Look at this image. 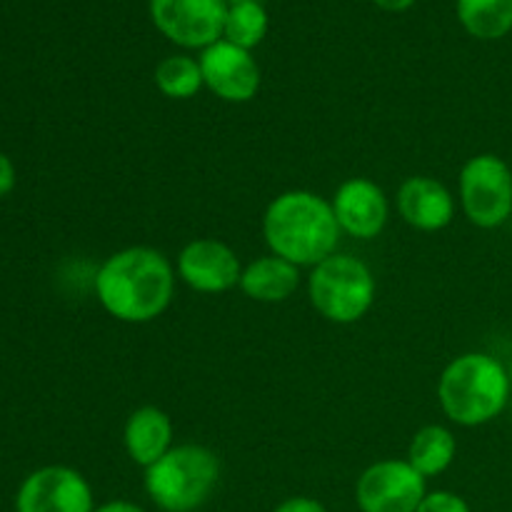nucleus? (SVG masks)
Returning a JSON list of instances; mask_svg holds the SVG:
<instances>
[{"mask_svg":"<svg viewBox=\"0 0 512 512\" xmlns=\"http://www.w3.org/2000/svg\"><path fill=\"white\" fill-rule=\"evenodd\" d=\"M95 295L108 315L120 323H150L175 298V268L165 253L133 245L105 258L95 275Z\"/></svg>","mask_w":512,"mask_h":512,"instance_id":"nucleus-1","label":"nucleus"},{"mask_svg":"<svg viewBox=\"0 0 512 512\" xmlns=\"http://www.w3.org/2000/svg\"><path fill=\"white\" fill-rule=\"evenodd\" d=\"M263 238L278 258L298 268H315L338 250L340 225L323 195L285 190L265 208Z\"/></svg>","mask_w":512,"mask_h":512,"instance_id":"nucleus-2","label":"nucleus"},{"mask_svg":"<svg viewBox=\"0 0 512 512\" xmlns=\"http://www.w3.org/2000/svg\"><path fill=\"white\" fill-rule=\"evenodd\" d=\"M508 368L488 353H463L445 365L438 380V403L460 428L488 425L510 403Z\"/></svg>","mask_w":512,"mask_h":512,"instance_id":"nucleus-3","label":"nucleus"},{"mask_svg":"<svg viewBox=\"0 0 512 512\" xmlns=\"http://www.w3.org/2000/svg\"><path fill=\"white\" fill-rule=\"evenodd\" d=\"M220 483V458L198 443L173 445L158 463L145 468V493L163 512L203 508Z\"/></svg>","mask_w":512,"mask_h":512,"instance_id":"nucleus-4","label":"nucleus"},{"mask_svg":"<svg viewBox=\"0 0 512 512\" xmlns=\"http://www.w3.org/2000/svg\"><path fill=\"white\" fill-rule=\"evenodd\" d=\"M375 293L373 270L355 255H330L308 275L310 305L330 323H358L373 308Z\"/></svg>","mask_w":512,"mask_h":512,"instance_id":"nucleus-5","label":"nucleus"},{"mask_svg":"<svg viewBox=\"0 0 512 512\" xmlns=\"http://www.w3.org/2000/svg\"><path fill=\"white\" fill-rule=\"evenodd\" d=\"M458 193L460 208L475 228H500L512 215V168L495 153L473 155L460 168Z\"/></svg>","mask_w":512,"mask_h":512,"instance_id":"nucleus-6","label":"nucleus"},{"mask_svg":"<svg viewBox=\"0 0 512 512\" xmlns=\"http://www.w3.org/2000/svg\"><path fill=\"white\" fill-rule=\"evenodd\" d=\"M425 483L408 460H378L360 473L355 503L360 512H415L428 495Z\"/></svg>","mask_w":512,"mask_h":512,"instance_id":"nucleus-7","label":"nucleus"},{"mask_svg":"<svg viewBox=\"0 0 512 512\" xmlns=\"http://www.w3.org/2000/svg\"><path fill=\"white\" fill-rule=\"evenodd\" d=\"M155 28L180 48H210L223 40L228 0H150Z\"/></svg>","mask_w":512,"mask_h":512,"instance_id":"nucleus-8","label":"nucleus"},{"mask_svg":"<svg viewBox=\"0 0 512 512\" xmlns=\"http://www.w3.org/2000/svg\"><path fill=\"white\" fill-rule=\"evenodd\" d=\"M93 488L68 465L33 470L15 493V512H93Z\"/></svg>","mask_w":512,"mask_h":512,"instance_id":"nucleus-9","label":"nucleus"},{"mask_svg":"<svg viewBox=\"0 0 512 512\" xmlns=\"http://www.w3.org/2000/svg\"><path fill=\"white\" fill-rule=\"evenodd\" d=\"M175 273L195 293L218 295L238 288L243 263L238 253L223 240L195 238L180 250Z\"/></svg>","mask_w":512,"mask_h":512,"instance_id":"nucleus-10","label":"nucleus"},{"mask_svg":"<svg viewBox=\"0 0 512 512\" xmlns=\"http://www.w3.org/2000/svg\"><path fill=\"white\" fill-rule=\"evenodd\" d=\"M205 88L225 103H248L260 90V68L250 50L218 40L198 58Z\"/></svg>","mask_w":512,"mask_h":512,"instance_id":"nucleus-11","label":"nucleus"},{"mask_svg":"<svg viewBox=\"0 0 512 512\" xmlns=\"http://www.w3.org/2000/svg\"><path fill=\"white\" fill-rule=\"evenodd\" d=\"M333 213L340 233L350 238L373 240L385 230L390 218V203L385 190L370 178H350L335 190Z\"/></svg>","mask_w":512,"mask_h":512,"instance_id":"nucleus-12","label":"nucleus"},{"mask_svg":"<svg viewBox=\"0 0 512 512\" xmlns=\"http://www.w3.org/2000/svg\"><path fill=\"white\" fill-rule=\"evenodd\" d=\"M398 213L410 228L423 233H438L455 218V198L440 180L428 175H413L398 188Z\"/></svg>","mask_w":512,"mask_h":512,"instance_id":"nucleus-13","label":"nucleus"},{"mask_svg":"<svg viewBox=\"0 0 512 512\" xmlns=\"http://www.w3.org/2000/svg\"><path fill=\"white\" fill-rule=\"evenodd\" d=\"M123 445L128 458L140 468H150L173 448V420L155 405L133 410L125 420Z\"/></svg>","mask_w":512,"mask_h":512,"instance_id":"nucleus-14","label":"nucleus"},{"mask_svg":"<svg viewBox=\"0 0 512 512\" xmlns=\"http://www.w3.org/2000/svg\"><path fill=\"white\" fill-rule=\"evenodd\" d=\"M238 288L255 303H285L300 288V268L273 253L263 255L245 265Z\"/></svg>","mask_w":512,"mask_h":512,"instance_id":"nucleus-15","label":"nucleus"},{"mask_svg":"<svg viewBox=\"0 0 512 512\" xmlns=\"http://www.w3.org/2000/svg\"><path fill=\"white\" fill-rule=\"evenodd\" d=\"M455 455H458V440H455L453 430H448L445 425H425L410 440L405 460L428 480L443 475L453 465Z\"/></svg>","mask_w":512,"mask_h":512,"instance_id":"nucleus-16","label":"nucleus"},{"mask_svg":"<svg viewBox=\"0 0 512 512\" xmlns=\"http://www.w3.org/2000/svg\"><path fill=\"white\" fill-rule=\"evenodd\" d=\"M458 20L478 40L505 38L512 30V0H458Z\"/></svg>","mask_w":512,"mask_h":512,"instance_id":"nucleus-17","label":"nucleus"},{"mask_svg":"<svg viewBox=\"0 0 512 512\" xmlns=\"http://www.w3.org/2000/svg\"><path fill=\"white\" fill-rule=\"evenodd\" d=\"M155 85L165 98L188 100L203 88V70L190 55H168L155 68Z\"/></svg>","mask_w":512,"mask_h":512,"instance_id":"nucleus-18","label":"nucleus"},{"mask_svg":"<svg viewBox=\"0 0 512 512\" xmlns=\"http://www.w3.org/2000/svg\"><path fill=\"white\" fill-rule=\"evenodd\" d=\"M265 33H268V13H265L263 3L228 5L223 40L238 45V48L250 50L263 43Z\"/></svg>","mask_w":512,"mask_h":512,"instance_id":"nucleus-19","label":"nucleus"},{"mask_svg":"<svg viewBox=\"0 0 512 512\" xmlns=\"http://www.w3.org/2000/svg\"><path fill=\"white\" fill-rule=\"evenodd\" d=\"M415 512H473L468 505V500L460 498L458 493H450V490H435L428 493L420 503V508Z\"/></svg>","mask_w":512,"mask_h":512,"instance_id":"nucleus-20","label":"nucleus"},{"mask_svg":"<svg viewBox=\"0 0 512 512\" xmlns=\"http://www.w3.org/2000/svg\"><path fill=\"white\" fill-rule=\"evenodd\" d=\"M273 512H328V508L308 495H295V498H285L283 503L275 505Z\"/></svg>","mask_w":512,"mask_h":512,"instance_id":"nucleus-21","label":"nucleus"},{"mask_svg":"<svg viewBox=\"0 0 512 512\" xmlns=\"http://www.w3.org/2000/svg\"><path fill=\"white\" fill-rule=\"evenodd\" d=\"M13 188H15V165L13 160L0 150V198H5Z\"/></svg>","mask_w":512,"mask_h":512,"instance_id":"nucleus-22","label":"nucleus"},{"mask_svg":"<svg viewBox=\"0 0 512 512\" xmlns=\"http://www.w3.org/2000/svg\"><path fill=\"white\" fill-rule=\"evenodd\" d=\"M93 512H145V508H140L133 500H108V503L95 505Z\"/></svg>","mask_w":512,"mask_h":512,"instance_id":"nucleus-23","label":"nucleus"},{"mask_svg":"<svg viewBox=\"0 0 512 512\" xmlns=\"http://www.w3.org/2000/svg\"><path fill=\"white\" fill-rule=\"evenodd\" d=\"M380 10H388V13H403V10L413 8L415 0H373Z\"/></svg>","mask_w":512,"mask_h":512,"instance_id":"nucleus-24","label":"nucleus"},{"mask_svg":"<svg viewBox=\"0 0 512 512\" xmlns=\"http://www.w3.org/2000/svg\"><path fill=\"white\" fill-rule=\"evenodd\" d=\"M233 3H263V0H228V5Z\"/></svg>","mask_w":512,"mask_h":512,"instance_id":"nucleus-25","label":"nucleus"},{"mask_svg":"<svg viewBox=\"0 0 512 512\" xmlns=\"http://www.w3.org/2000/svg\"><path fill=\"white\" fill-rule=\"evenodd\" d=\"M508 378H510V388H512V363L508 365Z\"/></svg>","mask_w":512,"mask_h":512,"instance_id":"nucleus-26","label":"nucleus"}]
</instances>
